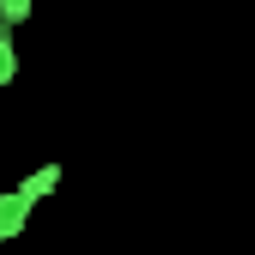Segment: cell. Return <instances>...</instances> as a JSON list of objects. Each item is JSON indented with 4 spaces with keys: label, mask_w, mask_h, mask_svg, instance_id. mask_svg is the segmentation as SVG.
<instances>
[{
    "label": "cell",
    "mask_w": 255,
    "mask_h": 255,
    "mask_svg": "<svg viewBox=\"0 0 255 255\" xmlns=\"http://www.w3.org/2000/svg\"><path fill=\"white\" fill-rule=\"evenodd\" d=\"M18 79V37H12V24H0V85H12Z\"/></svg>",
    "instance_id": "obj_2"
},
{
    "label": "cell",
    "mask_w": 255,
    "mask_h": 255,
    "mask_svg": "<svg viewBox=\"0 0 255 255\" xmlns=\"http://www.w3.org/2000/svg\"><path fill=\"white\" fill-rule=\"evenodd\" d=\"M24 18H30V0H0V24H12V30H18Z\"/></svg>",
    "instance_id": "obj_3"
},
{
    "label": "cell",
    "mask_w": 255,
    "mask_h": 255,
    "mask_svg": "<svg viewBox=\"0 0 255 255\" xmlns=\"http://www.w3.org/2000/svg\"><path fill=\"white\" fill-rule=\"evenodd\" d=\"M61 182V164H37L30 170L18 188H6V195H0V243L6 237H18L24 225H30V213H37V201L49 195V188Z\"/></svg>",
    "instance_id": "obj_1"
}]
</instances>
